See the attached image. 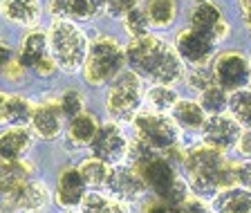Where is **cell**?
I'll return each instance as SVG.
<instances>
[{"label": "cell", "mask_w": 251, "mask_h": 213, "mask_svg": "<svg viewBox=\"0 0 251 213\" xmlns=\"http://www.w3.org/2000/svg\"><path fill=\"white\" fill-rule=\"evenodd\" d=\"M229 110L238 124L251 126V88L235 90L229 97Z\"/></svg>", "instance_id": "obj_30"}, {"label": "cell", "mask_w": 251, "mask_h": 213, "mask_svg": "<svg viewBox=\"0 0 251 213\" xmlns=\"http://www.w3.org/2000/svg\"><path fill=\"white\" fill-rule=\"evenodd\" d=\"M47 43H50V56L65 74H74L81 70L88 52V36L85 31L68 18H52L47 27Z\"/></svg>", "instance_id": "obj_3"}, {"label": "cell", "mask_w": 251, "mask_h": 213, "mask_svg": "<svg viewBox=\"0 0 251 213\" xmlns=\"http://www.w3.org/2000/svg\"><path fill=\"white\" fill-rule=\"evenodd\" d=\"M88 186H85L83 177L78 173V168H65V171L58 175V184H56V193H54V200H56L58 207L63 209H76L81 204V200L85 198Z\"/></svg>", "instance_id": "obj_15"}, {"label": "cell", "mask_w": 251, "mask_h": 213, "mask_svg": "<svg viewBox=\"0 0 251 213\" xmlns=\"http://www.w3.org/2000/svg\"><path fill=\"white\" fill-rule=\"evenodd\" d=\"M108 171H110L108 164L97 160V157H85L81 161V166H78V173L83 177L85 186H90V188H103L105 180H108Z\"/></svg>", "instance_id": "obj_26"}, {"label": "cell", "mask_w": 251, "mask_h": 213, "mask_svg": "<svg viewBox=\"0 0 251 213\" xmlns=\"http://www.w3.org/2000/svg\"><path fill=\"white\" fill-rule=\"evenodd\" d=\"M177 213H213V209H211L209 204H204V200L188 198L186 202L177 209Z\"/></svg>", "instance_id": "obj_37"}, {"label": "cell", "mask_w": 251, "mask_h": 213, "mask_svg": "<svg viewBox=\"0 0 251 213\" xmlns=\"http://www.w3.org/2000/svg\"><path fill=\"white\" fill-rule=\"evenodd\" d=\"M31 173H34V168L25 160H18V161L0 160V198L9 195L21 182L29 180Z\"/></svg>", "instance_id": "obj_22"}, {"label": "cell", "mask_w": 251, "mask_h": 213, "mask_svg": "<svg viewBox=\"0 0 251 213\" xmlns=\"http://www.w3.org/2000/svg\"><path fill=\"white\" fill-rule=\"evenodd\" d=\"M144 213H177V207H171V204H166L164 200L155 198V200H151V202H146Z\"/></svg>", "instance_id": "obj_39"}, {"label": "cell", "mask_w": 251, "mask_h": 213, "mask_svg": "<svg viewBox=\"0 0 251 213\" xmlns=\"http://www.w3.org/2000/svg\"><path fill=\"white\" fill-rule=\"evenodd\" d=\"M209 68H211V74H213V83L220 85L222 90H226V92L249 88L251 63L242 52L226 50V52L211 58Z\"/></svg>", "instance_id": "obj_7"}, {"label": "cell", "mask_w": 251, "mask_h": 213, "mask_svg": "<svg viewBox=\"0 0 251 213\" xmlns=\"http://www.w3.org/2000/svg\"><path fill=\"white\" fill-rule=\"evenodd\" d=\"M242 18H245V25L251 29V9H247V11H242Z\"/></svg>", "instance_id": "obj_42"}, {"label": "cell", "mask_w": 251, "mask_h": 213, "mask_svg": "<svg viewBox=\"0 0 251 213\" xmlns=\"http://www.w3.org/2000/svg\"><path fill=\"white\" fill-rule=\"evenodd\" d=\"M126 50V63L132 72L151 83L173 85L184 77V63L177 52L157 34H144V36L130 38Z\"/></svg>", "instance_id": "obj_1"}, {"label": "cell", "mask_w": 251, "mask_h": 213, "mask_svg": "<svg viewBox=\"0 0 251 213\" xmlns=\"http://www.w3.org/2000/svg\"><path fill=\"white\" fill-rule=\"evenodd\" d=\"M186 83L191 85L193 90L202 92L204 88H209V85L213 83V74H211V68H209V65H200V68H193V70H191V74L186 77Z\"/></svg>", "instance_id": "obj_33"}, {"label": "cell", "mask_w": 251, "mask_h": 213, "mask_svg": "<svg viewBox=\"0 0 251 213\" xmlns=\"http://www.w3.org/2000/svg\"><path fill=\"white\" fill-rule=\"evenodd\" d=\"M213 213H251V191L242 186L220 188L211 204Z\"/></svg>", "instance_id": "obj_20"}, {"label": "cell", "mask_w": 251, "mask_h": 213, "mask_svg": "<svg viewBox=\"0 0 251 213\" xmlns=\"http://www.w3.org/2000/svg\"><path fill=\"white\" fill-rule=\"evenodd\" d=\"M144 101V79L132 70L119 72L108 83L105 110L115 121H132Z\"/></svg>", "instance_id": "obj_5"}, {"label": "cell", "mask_w": 251, "mask_h": 213, "mask_svg": "<svg viewBox=\"0 0 251 213\" xmlns=\"http://www.w3.org/2000/svg\"><path fill=\"white\" fill-rule=\"evenodd\" d=\"M233 182L238 184V186L251 191V160L233 164Z\"/></svg>", "instance_id": "obj_35"}, {"label": "cell", "mask_w": 251, "mask_h": 213, "mask_svg": "<svg viewBox=\"0 0 251 213\" xmlns=\"http://www.w3.org/2000/svg\"><path fill=\"white\" fill-rule=\"evenodd\" d=\"M171 112H173V121L179 128L188 130V133H200L204 121H206V112L202 110V106L191 99H177V104L171 108Z\"/></svg>", "instance_id": "obj_21"}, {"label": "cell", "mask_w": 251, "mask_h": 213, "mask_svg": "<svg viewBox=\"0 0 251 213\" xmlns=\"http://www.w3.org/2000/svg\"><path fill=\"white\" fill-rule=\"evenodd\" d=\"M103 11V0H65L68 21H92Z\"/></svg>", "instance_id": "obj_27"}, {"label": "cell", "mask_w": 251, "mask_h": 213, "mask_svg": "<svg viewBox=\"0 0 251 213\" xmlns=\"http://www.w3.org/2000/svg\"><path fill=\"white\" fill-rule=\"evenodd\" d=\"M34 144V135L25 126H11L9 130L0 133V160L5 161H18L25 160Z\"/></svg>", "instance_id": "obj_17"}, {"label": "cell", "mask_w": 251, "mask_h": 213, "mask_svg": "<svg viewBox=\"0 0 251 213\" xmlns=\"http://www.w3.org/2000/svg\"><path fill=\"white\" fill-rule=\"evenodd\" d=\"M126 68V50L115 36L99 34L88 43L85 61L81 65L85 83L92 88L108 85Z\"/></svg>", "instance_id": "obj_4"}, {"label": "cell", "mask_w": 251, "mask_h": 213, "mask_svg": "<svg viewBox=\"0 0 251 213\" xmlns=\"http://www.w3.org/2000/svg\"><path fill=\"white\" fill-rule=\"evenodd\" d=\"M175 52L182 58V63H188L191 68H200V65H209L211 58L215 56V43L200 31L186 27L175 36Z\"/></svg>", "instance_id": "obj_12"}, {"label": "cell", "mask_w": 251, "mask_h": 213, "mask_svg": "<svg viewBox=\"0 0 251 213\" xmlns=\"http://www.w3.org/2000/svg\"><path fill=\"white\" fill-rule=\"evenodd\" d=\"M99 130V119L90 112H81L72 119H68V141L72 146H88L92 141V137Z\"/></svg>", "instance_id": "obj_23"}, {"label": "cell", "mask_w": 251, "mask_h": 213, "mask_svg": "<svg viewBox=\"0 0 251 213\" xmlns=\"http://www.w3.org/2000/svg\"><path fill=\"white\" fill-rule=\"evenodd\" d=\"M235 146H238L240 155L251 157V128L249 130H242L240 137H238V141H235Z\"/></svg>", "instance_id": "obj_40"}, {"label": "cell", "mask_w": 251, "mask_h": 213, "mask_svg": "<svg viewBox=\"0 0 251 213\" xmlns=\"http://www.w3.org/2000/svg\"><path fill=\"white\" fill-rule=\"evenodd\" d=\"M112 198L121 200V202L130 204V202H139L144 198V193L148 191L144 177L130 166V164H115L108 171V180L105 186Z\"/></svg>", "instance_id": "obj_10"}, {"label": "cell", "mask_w": 251, "mask_h": 213, "mask_svg": "<svg viewBox=\"0 0 251 213\" xmlns=\"http://www.w3.org/2000/svg\"><path fill=\"white\" fill-rule=\"evenodd\" d=\"M31 110H34V104L27 97L0 92V124L27 126L31 119Z\"/></svg>", "instance_id": "obj_19"}, {"label": "cell", "mask_w": 251, "mask_h": 213, "mask_svg": "<svg viewBox=\"0 0 251 213\" xmlns=\"http://www.w3.org/2000/svg\"><path fill=\"white\" fill-rule=\"evenodd\" d=\"M144 11L148 16L151 27L168 29L177 18V0H146Z\"/></svg>", "instance_id": "obj_24"}, {"label": "cell", "mask_w": 251, "mask_h": 213, "mask_svg": "<svg viewBox=\"0 0 251 213\" xmlns=\"http://www.w3.org/2000/svg\"><path fill=\"white\" fill-rule=\"evenodd\" d=\"M200 133H202V141L206 146H213L218 151H226V148L235 146V141L242 133V124H238L231 114L220 112L206 117Z\"/></svg>", "instance_id": "obj_13"}, {"label": "cell", "mask_w": 251, "mask_h": 213, "mask_svg": "<svg viewBox=\"0 0 251 213\" xmlns=\"http://www.w3.org/2000/svg\"><path fill=\"white\" fill-rule=\"evenodd\" d=\"M90 151H92V157L105 161L108 166H115V164H121L126 160V153H128V139H126L124 130L110 121V124H99V130L97 135L90 141Z\"/></svg>", "instance_id": "obj_9"}, {"label": "cell", "mask_w": 251, "mask_h": 213, "mask_svg": "<svg viewBox=\"0 0 251 213\" xmlns=\"http://www.w3.org/2000/svg\"><path fill=\"white\" fill-rule=\"evenodd\" d=\"M121 23H124V29L130 38L144 36L151 31V23H148V16L144 11V5H135L128 14L121 16Z\"/></svg>", "instance_id": "obj_31"}, {"label": "cell", "mask_w": 251, "mask_h": 213, "mask_svg": "<svg viewBox=\"0 0 251 213\" xmlns=\"http://www.w3.org/2000/svg\"><path fill=\"white\" fill-rule=\"evenodd\" d=\"M50 202V191L38 180H25L2 198V213H41Z\"/></svg>", "instance_id": "obj_8"}, {"label": "cell", "mask_w": 251, "mask_h": 213, "mask_svg": "<svg viewBox=\"0 0 251 213\" xmlns=\"http://www.w3.org/2000/svg\"><path fill=\"white\" fill-rule=\"evenodd\" d=\"M135 5H139V0H103V11L112 18H121Z\"/></svg>", "instance_id": "obj_34"}, {"label": "cell", "mask_w": 251, "mask_h": 213, "mask_svg": "<svg viewBox=\"0 0 251 213\" xmlns=\"http://www.w3.org/2000/svg\"><path fill=\"white\" fill-rule=\"evenodd\" d=\"M31 72L36 74V77H41V79H52L54 74L58 72V65L54 63V58H52V56H47L45 61L38 63V65H36L34 70H31Z\"/></svg>", "instance_id": "obj_38"}, {"label": "cell", "mask_w": 251, "mask_h": 213, "mask_svg": "<svg viewBox=\"0 0 251 213\" xmlns=\"http://www.w3.org/2000/svg\"><path fill=\"white\" fill-rule=\"evenodd\" d=\"M188 27L200 34H204L206 38L218 45L229 36V23H226L225 14L215 2L206 0V2H195V7L188 14Z\"/></svg>", "instance_id": "obj_11"}, {"label": "cell", "mask_w": 251, "mask_h": 213, "mask_svg": "<svg viewBox=\"0 0 251 213\" xmlns=\"http://www.w3.org/2000/svg\"><path fill=\"white\" fill-rule=\"evenodd\" d=\"M188 173V188L200 198H213L220 188L233 186V164H229L225 153L213 146H195L184 151L182 160Z\"/></svg>", "instance_id": "obj_2"}, {"label": "cell", "mask_w": 251, "mask_h": 213, "mask_svg": "<svg viewBox=\"0 0 251 213\" xmlns=\"http://www.w3.org/2000/svg\"><path fill=\"white\" fill-rule=\"evenodd\" d=\"M193 2H206V0H193Z\"/></svg>", "instance_id": "obj_43"}, {"label": "cell", "mask_w": 251, "mask_h": 213, "mask_svg": "<svg viewBox=\"0 0 251 213\" xmlns=\"http://www.w3.org/2000/svg\"><path fill=\"white\" fill-rule=\"evenodd\" d=\"M63 117L61 114V108H58L56 99H47L43 104L34 106L31 110V133L41 139H56L58 135L63 133Z\"/></svg>", "instance_id": "obj_14"}, {"label": "cell", "mask_w": 251, "mask_h": 213, "mask_svg": "<svg viewBox=\"0 0 251 213\" xmlns=\"http://www.w3.org/2000/svg\"><path fill=\"white\" fill-rule=\"evenodd\" d=\"M56 104L61 108V114L65 119H72L76 114H81L85 110V97L81 90L76 88H65L61 94L56 97Z\"/></svg>", "instance_id": "obj_32"}, {"label": "cell", "mask_w": 251, "mask_h": 213, "mask_svg": "<svg viewBox=\"0 0 251 213\" xmlns=\"http://www.w3.org/2000/svg\"><path fill=\"white\" fill-rule=\"evenodd\" d=\"M0 16L11 25L34 27L43 16L41 0H0Z\"/></svg>", "instance_id": "obj_16"}, {"label": "cell", "mask_w": 251, "mask_h": 213, "mask_svg": "<svg viewBox=\"0 0 251 213\" xmlns=\"http://www.w3.org/2000/svg\"><path fill=\"white\" fill-rule=\"evenodd\" d=\"M249 63H251V61H249ZM249 85H251V81H249Z\"/></svg>", "instance_id": "obj_44"}, {"label": "cell", "mask_w": 251, "mask_h": 213, "mask_svg": "<svg viewBox=\"0 0 251 213\" xmlns=\"http://www.w3.org/2000/svg\"><path fill=\"white\" fill-rule=\"evenodd\" d=\"M16 58V52H14V47L9 45L7 41H0V70L5 68L7 63H11Z\"/></svg>", "instance_id": "obj_41"}, {"label": "cell", "mask_w": 251, "mask_h": 213, "mask_svg": "<svg viewBox=\"0 0 251 213\" xmlns=\"http://www.w3.org/2000/svg\"><path fill=\"white\" fill-rule=\"evenodd\" d=\"M132 126H135L137 139H141L144 144H148L151 148L164 153L171 146L179 144V130L177 124L173 121V117H168L166 112H137L132 117Z\"/></svg>", "instance_id": "obj_6"}, {"label": "cell", "mask_w": 251, "mask_h": 213, "mask_svg": "<svg viewBox=\"0 0 251 213\" xmlns=\"http://www.w3.org/2000/svg\"><path fill=\"white\" fill-rule=\"evenodd\" d=\"M25 72H27V70L14 58V61L7 63L5 68L0 70V77L5 79V81H9V83H21L23 79H25Z\"/></svg>", "instance_id": "obj_36"}, {"label": "cell", "mask_w": 251, "mask_h": 213, "mask_svg": "<svg viewBox=\"0 0 251 213\" xmlns=\"http://www.w3.org/2000/svg\"><path fill=\"white\" fill-rule=\"evenodd\" d=\"M81 213H130L128 204L121 200L112 198V195H103V193H85V198L81 200Z\"/></svg>", "instance_id": "obj_25"}, {"label": "cell", "mask_w": 251, "mask_h": 213, "mask_svg": "<svg viewBox=\"0 0 251 213\" xmlns=\"http://www.w3.org/2000/svg\"><path fill=\"white\" fill-rule=\"evenodd\" d=\"M200 106L206 114H220L229 108V92L222 90L220 85L211 83L209 88H204L200 92Z\"/></svg>", "instance_id": "obj_28"}, {"label": "cell", "mask_w": 251, "mask_h": 213, "mask_svg": "<svg viewBox=\"0 0 251 213\" xmlns=\"http://www.w3.org/2000/svg\"><path fill=\"white\" fill-rule=\"evenodd\" d=\"M50 56V43H47V34L43 29H31L25 34L21 43V50L16 54V61L21 63L25 70H34L41 61Z\"/></svg>", "instance_id": "obj_18"}, {"label": "cell", "mask_w": 251, "mask_h": 213, "mask_svg": "<svg viewBox=\"0 0 251 213\" xmlns=\"http://www.w3.org/2000/svg\"><path fill=\"white\" fill-rule=\"evenodd\" d=\"M177 92L171 85H162V83H152L151 90L146 92V101L155 112H168L173 106L177 104Z\"/></svg>", "instance_id": "obj_29"}]
</instances>
